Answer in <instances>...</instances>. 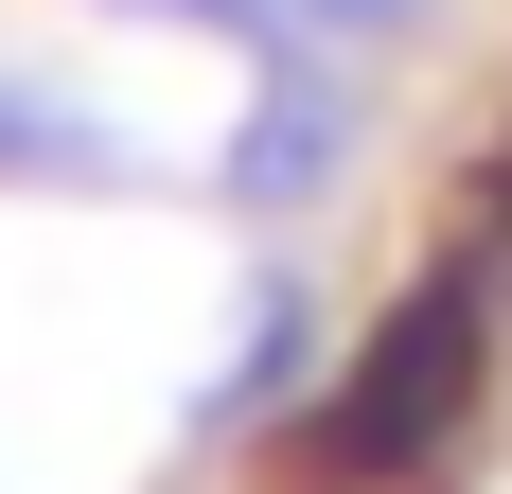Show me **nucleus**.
Instances as JSON below:
<instances>
[{
    "instance_id": "f257e3e1",
    "label": "nucleus",
    "mask_w": 512,
    "mask_h": 494,
    "mask_svg": "<svg viewBox=\"0 0 512 494\" xmlns=\"http://www.w3.org/2000/svg\"><path fill=\"white\" fill-rule=\"evenodd\" d=\"M477 336H495V318H477V283H424L407 318H389V336H371L354 371H336V406L301 424V459H283V477H301V494L424 477V442H442V424L477 406Z\"/></svg>"
}]
</instances>
